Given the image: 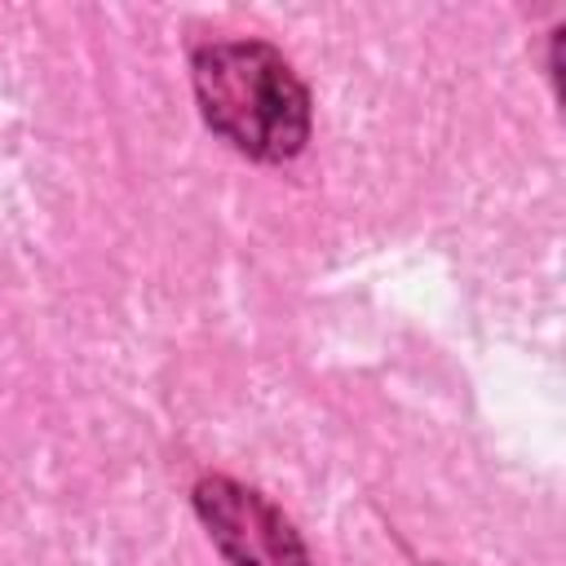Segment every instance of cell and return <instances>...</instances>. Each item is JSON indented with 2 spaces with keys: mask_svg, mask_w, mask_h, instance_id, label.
I'll use <instances>...</instances> for the list:
<instances>
[{
  "mask_svg": "<svg viewBox=\"0 0 566 566\" xmlns=\"http://www.w3.org/2000/svg\"><path fill=\"white\" fill-rule=\"evenodd\" d=\"M203 124L256 164H287L314 133V102L296 66L265 40H208L190 53Z\"/></svg>",
  "mask_w": 566,
  "mask_h": 566,
  "instance_id": "1",
  "label": "cell"
},
{
  "mask_svg": "<svg viewBox=\"0 0 566 566\" xmlns=\"http://www.w3.org/2000/svg\"><path fill=\"white\" fill-rule=\"evenodd\" d=\"M190 500L208 526V539L230 566H314L296 526L256 486L226 473H203Z\"/></svg>",
  "mask_w": 566,
  "mask_h": 566,
  "instance_id": "2",
  "label": "cell"
}]
</instances>
